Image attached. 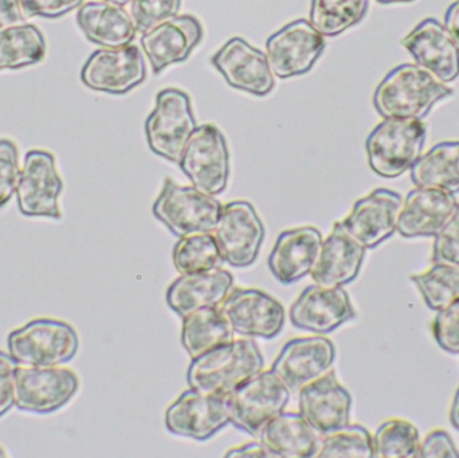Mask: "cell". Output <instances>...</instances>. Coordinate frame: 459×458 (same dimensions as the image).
<instances>
[{
  "mask_svg": "<svg viewBox=\"0 0 459 458\" xmlns=\"http://www.w3.org/2000/svg\"><path fill=\"white\" fill-rule=\"evenodd\" d=\"M453 91L417 64L394 67L375 89L374 107L383 118L423 120Z\"/></svg>",
  "mask_w": 459,
  "mask_h": 458,
  "instance_id": "1",
  "label": "cell"
},
{
  "mask_svg": "<svg viewBox=\"0 0 459 458\" xmlns=\"http://www.w3.org/2000/svg\"><path fill=\"white\" fill-rule=\"evenodd\" d=\"M261 350L253 339H234L191 360L187 384L206 394L229 397L240 385L264 370Z\"/></svg>",
  "mask_w": 459,
  "mask_h": 458,
  "instance_id": "2",
  "label": "cell"
},
{
  "mask_svg": "<svg viewBox=\"0 0 459 458\" xmlns=\"http://www.w3.org/2000/svg\"><path fill=\"white\" fill-rule=\"evenodd\" d=\"M426 139L428 128L422 120L385 118L367 137L369 167L385 179L401 177L422 156Z\"/></svg>",
  "mask_w": 459,
  "mask_h": 458,
  "instance_id": "3",
  "label": "cell"
},
{
  "mask_svg": "<svg viewBox=\"0 0 459 458\" xmlns=\"http://www.w3.org/2000/svg\"><path fill=\"white\" fill-rule=\"evenodd\" d=\"M8 354L21 366H64L77 355V331L56 319H35L16 328L7 338Z\"/></svg>",
  "mask_w": 459,
  "mask_h": 458,
  "instance_id": "4",
  "label": "cell"
},
{
  "mask_svg": "<svg viewBox=\"0 0 459 458\" xmlns=\"http://www.w3.org/2000/svg\"><path fill=\"white\" fill-rule=\"evenodd\" d=\"M222 207L215 196L202 193L194 186H180L166 179L152 212L175 237L182 238L191 234L212 233Z\"/></svg>",
  "mask_w": 459,
  "mask_h": 458,
  "instance_id": "5",
  "label": "cell"
},
{
  "mask_svg": "<svg viewBox=\"0 0 459 458\" xmlns=\"http://www.w3.org/2000/svg\"><path fill=\"white\" fill-rule=\"evenodd\" d=\"M228 400L230 424L256 438L270 419L285 411L290 390L272 370H262L240 385Z\"/></svg>",
  "mask_w": 459,
  "mask_h": 458,
  "instance_id": "6",
  "label": "cell"
},
{
  "mask_svg": "<svg viewBox=\"0 0 459 458\" xmlns=\"http://www.w3.org/2000/svg\"><path fill=\"white\" fill-rule=\"evenodd\" d=\"M196 126L190 96L179 89H163L145 121V136L153 153L178 164Z\"/></svg>",
  "mask_w": 459,
  "mask_h": 458,
  "instance_id": "7",
  "label": "cell"
},
{
  "mask_svg": "<svg viewBox=\"0 0 459 458\" xmlns=\"http://www.w3.org/2000/svg\"><path fill=\"white\" fill-rule=\"evenodd\" d=\"M178 164L202 193L212 196L222 194L229 185L230 152L221 129L212 124L196 126Z\"/></svg>",
  "mask_w": 459,
  "mask_h": 458,
  "instance_id": "8",
  "label": "cell"
},
{
  "mask_svg": "<svg viewBox=\"0 0 459 458\" xmlns=\"http://www.w3.org/2000/svg\"><path fill=\"white\" fill-rule=\"evenodd\" d=\"M62 191L64 180L56 169V158L48 151H29L24 156L15 191L19 212L24 217L59 220Z\"/></svg>",
  "mask_w": 459,
  "mask_h": 458,
  "instance_id": "9",
  "label": "cell"
},
{
  "mask_svg": "<svg viewBox=\"0 0 459 458\" xmlns=\"http://www.w3.org/2000/svg\"><path fill=\"white\" fill-rule=\"evenodd\" d=\"M77 374L64 366H18L15 374V408L34 414H50L66 406L77 394Z\"/></svg>",
  "mask_w": 459,
  "mask_h": 458,
  "instance_id": "10",
  "label": "cell"
},
{
  "mask_svg": "<svg viewBox=\"0 0 459 458\" xmlns=\"http://www.w3.org/2000/svg\"><path fill=\"white\" fill-rule=\"evenodd\" d=\"M212 234L223 263L243 269L253 265L258 258L264 226L250 202L234 201L223 204Z\"/></svg>",
  "mask_w": 459,
  "mask_h": 458,
  "instance_id": "11",
  "label": "cell"
},
{
  "mask_svg": "<svg viewBox=\"0 0 459 458\" xmlns=\"http://www.w3.org/2000/svg\"><path fill=\"white\" fill-rule=\"evenodd\" d=\"M232 333L240 338H277L285 327L282 304L255 288H235L220 307Z\"/></svg>",
  "mask_w": 459,
  "mask_h": 458,
  "instance_id": "12",
  "label": "cell"
},
{
  "mask_svg": "<svg viewBox=\"0 0 459 458\" xmlns=\"http://www.w3.org/2000/svg\"><path fill=\"white\" fill-rule=\"evenodd\" d=\"M164 424L171 435L204 443L230 424L228 397L190 387L169 406Z\"/></svg>",
  "mask_w": 459,
  "mask_h": 458,
  "instance_id": "13",
  "label": "cell"
},
{
  "mask_svg": "<svg viewBox=\"0 0 459 458\" xmlns=\"http://www.w3.org/2000/svg\"><path fill=\"white\" fill-rule=\"evenodd\" d=\"M324 50L325 37L307 19H297L267 38L264 54L273 74L283 80L309 72Z\"/></svg>",
  "mask_w": 459,
  "mask_h": 458,
  "instance_id": "14",
  "label": "cell"
},
{
  "mask_svg": "<svg viewBox=\"0 0 459 458\" xmlns=\"http://www.w3.org/2000/svg\"><path fill=\"white\" fill-rule=\"evenodd\" d=\"M145 75L143 51L132 43L94 51L81 70V81L86 88L109 94L128 93L144 82Z\"/></svg>",
  "mask_w": 459,
  "mask_h": 458,
  "instance_id": "15",
  "label": "cell"
},
{
  "mask_svg": "<svg viewBox=\"0 0 459 458\" xmlns=\"http://www.w3.org/2000/svg\"><path fill=\"white\" fill-rule=\"evenodd\" d=\"M355 317V308L344 288L318 284L305 288L289 311V320L293 327L324 336Z\"/></svg>",
  "mask_w": 459,
  "mask_h": 458,
  "instance_id": "16",
  "label": "cell"
},
{
  "mask_svg": "<svg viewBox=\"0 0 459 458\" xmlns=\"http://www.w3.org/2000/svg\"><path fill=\"white\" fill-rule=\"evenodd\" d=\"M336 360L333 341L324 335L286 341L270 370L290 392H299L332 370Z\"/></svg>",
  "mask_w": 459,
  "mask_h": 458,
  "instance_id": "17",
  "label": "cell"
},
{
  "mask_svg": "<svg viewBox=\"0 0 459 458\" xmlns=\"http://www.w3.org/2000/svg\"><path fill=\"white\" fill-rule=\"evenodd\" d=\"M402 203L401 194L377 188L353 204L342 226L367 250L375 249L398 231Z\"/></svg>",
  "mask_w": 459,
  "mask_h": 458,
  "instance_id": "18",
  "label": "cell"
},
{
  "mask_svg": "<svg viewBox=\"0 0 459 458\" xmlns=\"http://www.w3.org/2000/svg\"><path fill=\"white\" fill-rule=\"evenodd\" d=\"M299 410L323 437L350 425L352 395L331 370L299 390Z\"/></svg>",
  "mask_w": 459,
  "mask_h": 458,
  "instance_id": "19",
  "label": "cell"
},
{
  "mask_svg": "<svg viewBox=\"0 0 459 458\" xmlns=\"http://www.w3.org/2000/svg\"><path fill=\"white\" fill-rule=\"evenodd\" d=\"M212 65L237 91L264 97L274 88V74L266 54L243 38L229 39L212 56Z\"/></svg>",
  "mask_w": 459,
  "mask_h": 458,
  "instance_id": "20",
  "label": "cell"
},
{
  "mask_svg": "<svg viewBox=\"0 0 459 458\" xmlns=\"http://www.w3.org/2000/svg\"><path fill=\"white\" fill-rule=\"evenodd\" d=\"M204 38V27L193 15H175L143 34L140 43L153 72L186 61Z\"/></svg>",
  "mask_w": 459,
  "mask_h": 458,
  "instance_id": "21",
  "label": "cell"
},
{
  "mask_svg": "<svg viewBox=\"0 0 459 458\" xmlns=\"http://www.w3.org/2000/svg\"><path fill=\"white\" fill-rule=\"evenodd\" d=\"M402 46L411 54L415 64L428 70L437 80L450 83L459 77V48L444 24L428 18L418 23Z\"/></svg>",
  "mask_w": 459,
  "mask_h": 458,
  "instance_id": "22",
  "label": "cell"
},
{
  "mask_svg": "<svg viewBox=\"0 0 459 458\" xmlns=\"http://www.w3.org/2000/svg\"><path fill=\"white\" fill-rule=\"evenodd\" d=\"M366 253V247L345 230L342 223L336 222L323 239L310 276L323 287L344 288L358 279Z\"/></svg>",
  "mask_w": 459,
  "mask_h": 458,
  "instance_id": "23",
  "label": "cell"
},
{
  "mask_svg": "<svg viewBox=\"0 0 459 458\" xmlns=\"http://www.w3.org/2000/svg\"><path fill=\"white\" fill-rule=\"evenodd\" d=\"M323 239L315 226L282 231L267 258L270 273L283 285L301 281L312 272Z\"/></svg>",
  "mask_w": 459,
  "mask_h": 458,
  "instance_id": "24",
  "label": "cell"
},
{
  "mask_svg": "<svg viewBox=\"0 0 459 458\" xmlns=\"http://www.w3.org/2000/svg\"><path fill=\"white\" fill-rule=\"evenodd\" d=\"M458 204L455 194L415 187L402 203L398 233L404 238L436 237L455 214Z\"/></svg>",
  "mask_w": 459,
  "mask_h": 458,
  "instance_id": "25",
  "label": "cell"
},
{
  "mask_svg": "<svg viewBox=\"0 0 459 458\" xmlns=\"http://www.w3.org/2000/svg\"><path fill=\"white\" fill-rule=\"evenodd\" d=\"M232 287L234 276L222 268L180 274L167 289L166 301L171 311L183 319L199 309L220 308Z\"/></svg>",
  "mask_w": 459,
  "mask_h": 458,
  "instance_id": "26",
  "label": "cell"
},
{
  "mask_svg": "<svg viewBox=\"0 0 459 458\" xmlns=\"http://www.w3.org/2000/svg\"><path fill=\"white\" fill-rule=\"evenodd\" d=\"M77 24L86 39L102 48H123L136 37L131 13L124 5L97 0L78 8Z\"/></svg>",
  "mask_w": 459,
  "mask_h": 458,
  "instance_id": "27",
  "label": "cell"
},
{
  "mask_svg": "<svg viewBox=\"0 0 459 458\" xmlns=\"http://www.w3.org/2000/svg\"><path fill=\"white\" fill-rule=\"evenodd\" d=\"M256 440L274 458H310L317 454L321 436L301 414L282 411L262 428Z\"/></svg>",
  "mask_w": 459,
  "mask_h": 458,
  "instance_id": "28",
  "label": "cell"
},
{
  "mask_svg": "<svg viewBox=\"0 0 459 458\" xmlns=\"http://www.w3.org/2000/svg\"><path fill=\"white\" fill-rule=\"evenodd\" d=\"M417 187L459 193V142H442L422 153L410 169Z\"/></svg>",
  "mask_w": 459,
  "mask_h": 458,
  "instance_id": "29",
  "label": "cell"
},
{
  "mask_svg": "<svg viewBox=\"0 0 459 458\" xmlns=\"http://www.w3.org/2000/svg\"><path fill=\"white\" fill-rule=\"evenodd\" d=\"M228 320L220 308H204L183 317L182 346L196 359L201 355L234 341Z\"/></svg>",
  "mask_w": 459,
  "mask_h": 458,
  "instance_id": "30",
  "label": "cell"
},
{
  "mask_svg": "<svg viewBox=\"0 0 459 458\" xmlns=\"http://www.w3.org/2000/svg\"><path fill=\"white\" fill-rule=\"evenodd\" d=\"M45 56V37L34 24L24 22L0 30V72L39 64Z\"/></svg>",
  "mask_w": 459,
  "mask_h": 458,
  "instance_id": "31",
  "label": "cell"
},
{
  "mask_svg": "<svg viewBox=\"0 0 459 458\" xmlns=\"http://www.w3.org/2000/svg\"><path fill=\"white\" fill-rule=\"evenodd\" d=\"M369 0H312L309 22L323 37L333 38L363 21Z\"/></svg>",
  "mask_w": 459,
  "mask_h": 458,
  "instance_id": "32",
  "label": "cell"
},
{
  "mask_svg": "<svg viewBox=\"0 0 459 458\" xmlns=\"http://www.w3.org/2000/svg\"><path fill=\"white\" fill-rule=\"evenodd\" d=\"M175 269L180 274L202 273L222 268V255L212 233L182 237L172 252Z\"/></svg>",
  "mask_w": 459,
  "mask_h": 458,
  "instance_id": "33",
  "label": "cell"
},
{
  "mask_svg": "<svg viewBox=\"0 0 459 458\" xmlns=\"http://www.w3.org/2000/svg\"><path fill=\"white\" fill-rule=\"evenodd\" d=\"M426 306L438 312L459 298V265L436 264L422 273L412 274Z\"/></svg>",
  "mask_w": 459,
  "mask_h": 458,
  "instance_id": "34",
  "label": "cell"
},
{
  "mask_svg": "<svg viewBox=\"0 0 459 458\" xmlns=\"http://www.w3.org/2000/svg\"><path fill=\"white\" fill-rule=\"evenodd\" d=\"M374 438V458H418L420 436L411 422L388 419L377 428Z\"/></svg>",
  "mask_w": 459,
  "mask_h": 458,
  "instance_id": "35",
  "label": "cell"
},
{
  "mask_svg": "<svg viewBox=\"0 0 459 458\" xmlns=\"http://www.w3.org/2000/svg\"><path fill=\"white\" fill-rule=\"evenodd\" d=\"M317 458H374V438L361 425H347L321 437Z\"/></svg>",
  "mask_w": 459,
  "mask_h": 458,
  "instance_id": "36",
  "label": "cell"
},
{
  "mask_svg": "<svg viewBox=\"0 0 459 458\" xmlns=\"http://www.w3.org/2000/svg\"><path fill=\"white\" fill-rule=\"evenodd\" d=\"M182 0H131L129 13L137 32L144 34L156 24L178 15Z\"/></svg>",
  "mask_w": 459,
  "mask_h": 458,
  "instance_id": "37",
  "label": "cell"
},
{
  "mask_svg": "<svg viewBox=\"0 0 459 458\" xmlns=\"http://www.w3.org/2000/svg\"><path fill=\"white\" fill-rule=\"evenodd\" d=\"M19 174L18 148L11 140H0V207L5 206L15 195Z\"/></svg>",
  "mask_w": 459,
  "mask_h": 458,
  "instance_id": "38",
  "label": "cell"
},
{
  "mask_svg": "<svg viewBox=\"0 0 459 458\" xmlns=\"http://www.w3.org/2000/svg\"><path fill=\"white\" fill-rule=\"evenodd\" d=\"M433 333L437 343L444 351L459 355V298L437 312Z\"/></svg>",
  "mask_w": 459,
  "mask_h": 458,
  "instance_id": "39",
  "label": "cell"
},
{
  "mask_svg": "<svg viewBox=\"0 0 459 458\" xmlns=\"http://www.w3.org/2000/svg\"><path fill=\"white\" fill-rule=\"evenodd\" d=\"M433 263L459 265V204L446 225L434 237Z\"/></svg>",
  "mask_w": 459,
  "mask_h": 458,
  "instance_id": "40",
  "label": "cell"
},
{
  "mask_svg": "<svg viewBox=\"0 0 459 458\" xmlns=\"http://www.w3.org/2000/svg\"><path fill=\"white\" fill-rule=\"evenodd\" d=\"M85 0H19L26 18H59L80 8Z\"/></svg>",
  "mask_w": 459,
  "mask_h": 458,
  "instance_id": "41",
  "label": "cell"
},
{
  "mask_svg": "<svg viewBox=\"0 0 459 458\" xmlns=\"http://www.w3.org/2000/svg\"><path fill=\"white\" fill-rule=\"evenodd\" d=\"M18 362L8 352L0 351V419L15 406V374Z\"/></svg>",
  "mask_w": 459,
  "mask_h": 458,
  "instance_id": "42",
  "label": "cell"
},
{
  "mask_svg": "<svg viewBox=\"0 0 459 458\" xmlns=\"http://www.w3.org/2000/svg\"><path fill=\"white\" fill-rule=\"evenodd\" d=\"M418 458H459L455 441L445 430H434L420 441Z\"/></svg>",
  "mask_w": 459,
  "mask_h": 458,
  "instance_id": "43",
  "label": "cell"
},
{
  "mask_svg": "<svg viewBox=\"0 0 459 458\" xmlns=\"http://www.w3.org/2000/svg\"><path fill=\"white\" fill-rule=\"evenodd\" d=\"M26 16L19 0H0V30L13 24L24 23Z\"/></svg>",
  "mask_w": 459,
  "mask_h": 458,
  "instance_id": "44",
  "label": "cell"
},
{
  "mask_svg": "<svg viewBox=\"0 0 459 458\" xmlns=\"http://www.w3.org/2000/svg\"><path fill=\"white\" fill-rule=\"evenodd\" d=\"M274 458L272 452L259 443V441H253V443L245 444L242 446L230 449L226 454V458Z\"/></svg>",
  "mask_w": 459,
  "mask_h": 458,
  "instance_id": "45",
  "label": "cell"
},
{
  "mask_svg": "<svg viewBox=\"0 0 459 458\" xmlns=\"http://www.w3.org/2000/svg\"><path fill=\"white\" fill-rule=\"evenodd\" d=\"M444 26L459 48V0L453 2L447 8L446 13H445Z\"/></svg>",
  "mask_w": 459,
  "mask_h": 458,
  "instance_id": "46",
  "label": "cell"
},
{
  "mask_svg": "<svg viewBox=\"0 0 459 458\" xmlns=\"http://www.w3.org/2000/svg\"><path fill=\"white\" fill-rule=\"evenodd\" d=\"M450 422H452V425L455 429L459 430V387L457 392H455L452 409H450Z\"/></svg>",
  "mask_w": 459,
  "mask_h": 458,
  "instance_id": "47",
  "label": "cell"
},
{
  "mask_svg": "<svg viewBox=\"0 0 459 458\" xmlns=\"http://www.w3.org/2000/svg\"><path fill=\"white\" fill-rule=\"evenodd\" d=\"M380 4H398V3H411L414 0H377Z\"/></svg>",
  "mask_w": 459,
  "mask_h": 458,
  "instance_id": "48",
  "label": "cell"
},
{
  "mask_svg": "<svg viewBox=\"0 0 459 458\" xmlns=\"http://www.w3.org/2000/svg\"><path fill=\"white\" fill-rule=\"evenodd\" d=\"M104 2L115 3V4L118 5H126L129 4L131 0H104Z\"/></svg>",
  "mask_w": 459,
  "mask_h": 458,
  "instance_id": "49",
  "label": "cell"
},
{
  "mask_svg": "<svg viewBox=\"0 0 459 458\" xmlns=\"http://www.w3.org/2000/svg\"><path fill=\"white\" fill-rule=\"evenodd\" d=\"M7 454H5L4 449L0 448V457H5Z\"/></svg>",
  "mask_w": 459,
  "mask_h": 458,
  "instance_id": "50",
  "label": "cell"
}]
</instances>
